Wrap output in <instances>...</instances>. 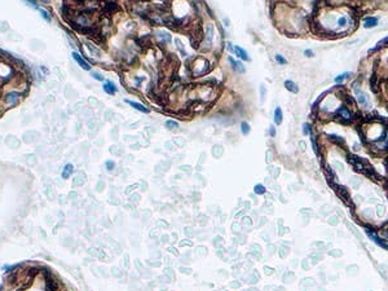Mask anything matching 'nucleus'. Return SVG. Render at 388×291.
<instances>
[{
	"instance_id": "f257e3e1",
	"label": "nucleus",
	"mask_w": 388,
	"mask_h": 291,
	"mask_svg": "<svg viewBox=\"0 0 388 291\" xmlns=\"http://www.w3.org/2000/svg\"><path fill=\"white\" fill-rule=\"evenodd\" d=\"M365 233H366V236H368V237H369V238L371 239V241H374V242H375V243H377L378 246H380V247H383V249L388 250V245H387V243H386V242L383 241V239H380V238H379V237H378V236H377V234H375V233L373 232V230H370V229H366V230H365Z\"/></svg>"
},
{
	"instance_id": "f03ea898",
	"label": "nucleus",
	"mask_w": 388,
	"mask_h": 291,
	"mask_svg": "<svg viewBox=\"0 0 388 291\" xmlns=\"http://www.w3.org/2000/svg\"><path fill=\"white\" fill-rule=\"evenodd\" d=\"M336 115L339 116L340 120L346 122V123H348V122L352 120V113H351L347 107H340L339 110L336 111Z\"/></svg>"
},
{
	"instance_id": "7ed1b4c3",
	"label": "nucleus",
	"mask_w": 388,
	"mask_h": 291,
	"mask_svg": "<svg viewBox=\"0 0 388 291\" xmlns=\"http://www.w3.org/2000/svg\"><path fill=\"white\" fill-rule=\"evenodd\" d=\"M18 100H20V93L16 92V91H12V92H9V93L5 96L7 105H9V106L16 105V104L18 102Z\"/></svg>"
},
{
	"instance_id": "20e7f679",
	"label": "nucleus",
	"mask_w": 388,
	"mask_h": 291,
	"mask_svg": "<svg viewBox=\"0 0 388 291\" xmlns=\"http://www.w3.org/2000/svg\"><path fill=\"white\" fill-rule=\"evenodd\" d=\"M72 58H74V60L76 61V63H78V65H79V66L82 67V69H84V70H87V71H88V70H91V66H89V65H88V63H87V62L84 61V58H83L82 56H80L79 53L74 52V53H72Z\"/></svg>"
},
{
	"instance_id": "39448f33",
	"label": "nucleus",
	"mask_w": 388,
	"mask_h": 291,
	"mask_svg": "<svg viewBox=\"0 0 388 291\" xmlns=\"http://www.w3.org/2000/svg\"><path fill=\"white\" fill-rule=\"evenodd\" d=\"M228 60H229V62H230V65H232V67H233V70H236L237 72H239V74H243L245 72V67H243V65H242V62H239V61H237V60H234L233 57H228Z\"/></svg>"
},
{
	"instance_id": "423d86ee",
	"label": "nucleus",
	"mask_w": 388,
	"mask_h": 291,
	"mask_svg": "<svg viewBox=\"0 0 388 291\" xmlns=\"http://www.w3.org/2000/svg\"><path fill=\"white\" fill-rule=\"evenodd\" d=\"M234 52H236V54L241 58V60H243V61H248L250 60V57H248V54H247V52L242 48V47H239V46H234Z\"/></svg>"
},
{
	"instance_id": "0eeeda50",
	"label": "nucleus",
	"mask_w": 388,
	"mask_h": 291,
	"mask_svg": "<svg viewBox=\"0 0 388 291\" xmlns=\"http://www.w3.org/2000/svg\"><path fill=\"white\" fill-rule=\"evenodd\" d=\"M126 102L129 105V106H132V107H135L136 110H138V111H142V113H145V114H148L149 113V109L146 107V106H144L142 104H138V102H135V101H131V100H126Z\"/></svg>"
},
{
	"instance_id": "6e6552de",
	"label": "nucleus",
	"mask_w": 388,
	"mask_h": 291,
	"mask_svg": "<svg viewBox=\"0 0 388 291\" xmlns=\"http://www.w3.org/2000/svg\"><path fill=\"white\" fill-rule=\"evenodd\" d=\"M104 91H105L107 94H115L116 87H115V84H114L111 80H105V83H104Z\"/></svg>"
},
{
	"instance_id": "1a4fd4ad",
	"label": "nucleus",
	"mask_w": 388,
	"mask_h": 291,
	"mask_svg": "<svg viewBox=\"0 0 388 291\" xmlns=\"http://www.w3.org/2000/svg\"><path fill=\"white\" fill-rule=\"evenodd\" d=\"M72 172H74V166H72L71 163H68L66 166L63 167L61 176H62V179H69L72 175Z\"/></svg>"
},
{
	"instance_id": "9d476101",
	"label": "nucleus",
	"mask_w": 388,
	"mask_h": 291,
	"mask_svg": "<svg viewBox=\"0 0 388 291\" xmlns=\"http://www.w3.org/2000/svg\"><path fill=\"white\" fill-rule=\"evenodd\" d=\"M355 92H356V94H357V101H358V104L364 105V106L368 105V96H366L364 92H361L360 89H355Z\"/></svg>"
},
{
	"instance_id": "9b49d317",
	"label": "nucleus",
	"mask_w": 388,
	"mask_h": 291,
	"mask_svg": "<svg viewBox=\"0 0 388 291\" xmlns=\"http://www.w3.org/2000/svg\"><path fill=\"white\" fill-rule=\"evenodd\" d=\"M285 87H286L287 91H290L291 93H298L299 92V87L292 80H285Z\"/></svg>"
},
{
	"instance_id": "f8f14e48",
	"label": "nucleus",
	"mask_w": 388,
	"mask_h": 291,
	"mask_svg": "<svg viewBox=\"0 0 388 291\" xmlns=\"http://www.w3.org/2000/svg\"><path fill=\"white\" fill-rule=\"evenodd\" d=\"M282 119H283V115H282L281 107H276V110H274V123H276V124H281Z\"/></svg>"
},
{
	"instance_id": "ddd939ff",
	"label": "nucleus",
	"mask_w": 388,
	"mask_h": 291,
	"mask_svg": "<svg viewBox=\"0 0 388 291\" xmlns=\"http://www.w3.org/2000/svg\"><path fill=\"white\" fill-rule=\"evenodd\" d=\"M377 25H378V20L377 18H366L365 22H364V27H366V28L374 27Z\"/></svg>"
},
{
	"instance_id": "4468645a",
	"label": "nucleus",
	"mask_w": 388,
	"mask_h": 291,
	"mask_svg": "<svg viewBox=\"0 0 388 291\" xmlns=\"http://www.w3.org/2000/svg\"><path fill=\"white\" fill-rule=\"evenodd\" d=\"M212 36H214V28L210 25L207 28H206V40L208 43V46H211V41H212Z\"/></svg>"
},
{
	"instance_id": "2eb2a0df",
	"label": "nucleus",
	"mask_w": 388,
	"mask_h": 291,
	"mask_svg": "<svg viewBox=\"0 0 388 291\" xmlns=\"http://www.w3.org/2000/svg\"><path fill=\"white\" fill-rule=\"evenodd\" d=\"M166 127L168 129H177L179 128V123L175 120H167L166 122Z\"/></svg>"
},
{
	"instance_id": "dca6fc26",
	"label": "nucleus",
	"mask_w": 388,
	"mask_h": 291,
	"mask_svg": "<svg viewBox=\"0 0 388 291\" xmlns=\"http://www.w3.org/2000/svg\"><path fill=\"white\" fill-rule=\"evenodd\" d=\"M348 76H351V72H349V71L344 72V74H340V75H338V76L335 78V82H336V83H342V82L344 80V79H347Z\"/></svg>"
},
{
	"instance_id": "f3484780",
	"label": "nucleus",
	"mask_w": 388,
	"mask_h": 291,
	"mask_svg": "<svg viewBox=\"0 0 388 291\" xmlns=\"http://www.w3.org/2000/svg\"><path fill=\"white\" fill-rule=\"evenodd\" d=\"M241 129H242L243 135H248V133H250V124H248L247 122H242V124H241Z\"/></svg>"
},
{
	"instance_id": "a211bd4d",
	"label": "nucleus",
	"mask_w": 388,
	"mask_h": 291,
	"mask_svg": "<svg viewBox=\"0 0 388 291\" xmlns=\"http://www.w3.org/2000/svg\"><path fill=\"white\" fill-rule=\"evenodd\" d=\"M254 192H255L256 194H264V193H265V188L261 184H256L255 188H254Z\"/></svg>"
},
{
	"instance_id": "6ab92c4d",
	"label": "nucleus",
	"mask_w": 388,
	"mask_h": 291,
	"mask_svg": "<svg viewBox=\"0 0 388 291\" xmlns=\"http://www.w3.org/2000/svg\"><path fill=\"white\" fill-rule=\"evenodd\" d=\"M276 61L278 62V63H281V65H286L287 63V60L285 58L282 54H276Z\"/></svg>"
},
{
	"instance_id": "aec40b11",
	"label": "nucleus",
	"mask_w": 388,
	"mask_h": 291,
	"mask_svg": "<svg viewBox=\"0 0 388 291\" xmlns=\"http://www.w3.org/2000/svg\"><path fill=\"white\" fill-rule=\"evenodd\" d=\"M303 133L304 135H311V126L308 124V123H305V124L303 126Z\"/></svg>"
},
{
	"instance_id": "412c9836",
	"label": "nucleus",
	"mask_w": 388,
	"mask_h": 291,
	"mask_svg": "<svg viewBox=\"0 0 388 291\" xmlns=\"http://www.w3.org/2000/svg\"><path fill=\"white\" fill-rule=\"evenodd\" d=\"M39 12H40L41 16H43V18H44L46 21H48V22H49V21H50V16H49V14H48L46 11H43V9H39Z\"/></svg>"
},
{
	"instance_id": "4be33fe9",
	"label": "nucleus",
	"mask_w": 388,
	"mask_h": 291,
	"mask_svg": "<svg viewBox=\"0 0 388 291\" xmlns=\"http://www.w3.org/2000/svg\"><path fill=\"white\" fill-rule=\"evenodd\" d=\"M346 25H347V20H346V17H340V18L338 20V26L344 27Z\"/></svg>"
},
{
	"instance_id": "5701e85b",
	"label": "nucleus",
	"mask_w": 388,
	"mask_h": 291,
	"mask_svg": "<svg viewBox=\"0 0 388 291\" xmlns=\"http://www.w3.org/2000/svg\"><path fill=\"white\" fill-rule=\"evenodd\" d=\"M114 167H115V163H114L113 161H107V162H106V168H107L109 171L114 170Z\"/></svg>"
},
{
	"instance_id": "b1692460",
	"label": "nucleus",
	"mask_w": 388,
	"mask_h": 291,
	"mask_svg": "<svg viewBox=\"0 0 388 291\" xmlns=\"http://www.w3.org/2000/svg\"><path fill=\"white\" fill-rule=\"evenodd\" d=\"M91 75L94 78V79H97V80H104V78H102V75L101 74H98V72H91Z\"/></svg>"
},
{
	"instance_id": "393cba45",
	"label": "nucleus",
	"mask_w": 388,
	"mask_h": 291,
	"mask_svg": "<svg viewBox=\"0 0 388 291\" xmlns=\"http://www.w3.org/2000/svg\"><path fill=\"white\" fill-rule=\"evenodd\" d=\"M304 54H305V56H309V57H313V52H312L311 49H305V50H304Z\"/></svg>"
},
{
	"instance_id": "a878e982",
	"label": "nucleus",
	"mask_w": 388,
	"mask_h": 291,
	"mask_svg": "<svg viewBox=\"0 0 388 291\" xmlns=\"http://www.w3.org/2000/svg\"><path fill=\"white\" fill-rule=\"evenodd\" d=\"M269 133H270V136H276V129H274V127H273V126H270V128H269Z\"/></svg>"
},
{
	"instance_id": "bb28decb",
	"label": "nucleus",
	"mask_w": 388,
	"mask_h": 291,
	"mask_svg": "<svg viewBox=\"0 0 388 291\" xmlns=\"http://www.w3.org/2000/svg\"><path fill=\"white\" fill-rule=\"evenodd\" d=\"M260 89H261V100H264V94H265V88H264V85H261V87H260Z\"/></svg>"
},
{
	"instance_id": "cd10ccee",
	"label": "nucleus",
	"mask_w": 388,
	"mask_h": 291,
	"mask_svg": "<svg viewBox=\"0 0 388 291\" xmlns=\"http://www.w3.org/2000/svg\"><path fill=\"white\" fill-rule=\"evenodd\" d=\"M28 3H30L31 5H34V7H36V4H35V0H27Z\"/></svg>"
},
{
	"instance_id": "c85d7f7f",
	"label": "nucleus",
	"mask_w": 388,
	"mask_h": 291,
	"mask_svg": "<svg viewBox=\"0 0 388 291\" xmlns=\"http://www.w3.org/2000/svg\"><path fill=\"white\" fill-rule=\"evenodd\" d=\"M41 2H43V3H48V2H49V0H41Z\"/></svg>"
}]
</instances>
